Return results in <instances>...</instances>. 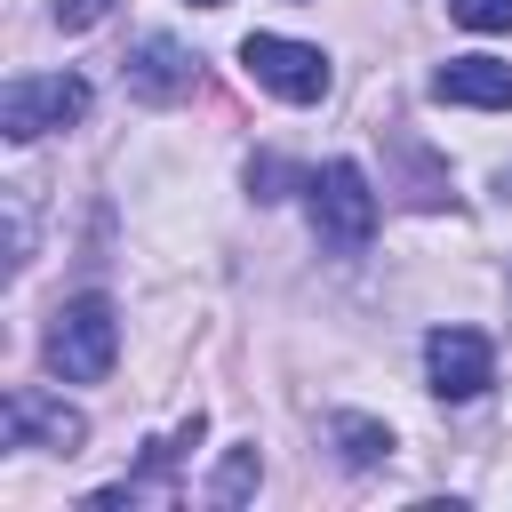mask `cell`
I'll return each instance as SVG.
<instances>
[{
    "instance_id": "1",
    "label": "cell",
    "mask_w": 512,
    "mask_h": 512,
    "mask_svg": "<svg viewBox=\"0 0 512 512\" xmlns=\"http://www.w3.org/2000/svg\"><path fill=\"white\" fill-rule=\"evenodd\" d=\"M112 360H120V312L104 296L56 304V320H48V368L64 384H96V376H112Z\"/></svg>"
},
{
    "instance_id": "2",
    "label": "cell",
    "mask_w": 512,
    "mask_h": 512,
    "mask_svg": "<svg viewBox=\"0 0 512 512\" xmlns=\"http://www.w3.org/2000/svg\"><path fill=\"white\" fill-rule=\"evenodd\" d=\"M304 192H312V232H320V248L360 256V248H368V232H376V192H368L360 160H328Z\"/></svg>"
},
{
    "instance_id": "3",
    "label": "cell",
    "mask_w": 512,
    "mask_h": 512,
    "mask_svg": "<svg viewBox=\"0 0 512 512\" xmlns=\"http://www.w3.org/2000/svg\"><path fill=\"white\" fill-rule=\"evenodd\" d=\"M80 112H88V80L80 72H32V80H8V96H0V128L16 144L48 136V128H72Z\"/></svg>"
},
{
    "instance_id": "4",
    "label": "cell",
    "mask_w": 512,
    "mask_h": 512,
    "mask_svg": "<svg viewBox=\"0 0 512 512\" xmlns=\"http://www.w3.org/2000/svg\"><path fill=\"white\" fill-rule=\"evenodd\" d=\"M240 64H248L256 88H272V96H288V104H320V96H328V56L304 48V40L248 32V40H240Z\"/></svg>"
},
{
    "instance_id": "5",
    "label": "cell",
    "mask_w": 512,
    "mask_h": 512,
    "mask_svg": "<svg viewBox=\"0 0 512 512\" xmlns=\"http://www.w3.org/2000/svg\"><path fill=\"white\" fill-rule=\"evenodd\" d=\"M424 368H432V392L440 400H480L496 384V352L480 328H432L424 336Z\"/></svg>"
},
{
    "instance_id": "6",
    "label": "cell",
    "mask_w": 512,
    "mask_h": 512,
    "mask_svg": "<svg viewBox=\"0 0 512 512\" xmlns=\"http://www.w3.org/2000/svg\"><path fill=\"white\" fill-rule=\"evenodd\" d=\"M0 440H8V448H64V456H72V448L88 440V424H80L64 400H48V392L24 384V392H8V408H0Z\"/></svg>"
},
{
    "instance_id": "7",
    "label": "cell",
    "mask_w": 512,
    "mask_h": 512,
    "mask_svg": "<svg viewBox=\"0 0 512 512\" xmlns=\"http://www.w3.org/2000/svg\"><path fill=\"white\" fill-rule=\"evenodd\" d=\"M120 80H128V96H144V104H176V96L192 88V56H184L168 32H144V40L120 56Z\"/></svg>"
},
{
    "instance_id": "8",
    "label": "cell",
    "mask_w": 512,
    "mask_h": 512,
    "mask_svg": "<svg viewBox=\"0 0 512 512\" xmlns=\"http://www.w3.org/2000/svg\"><path fill=\"white\" fill-rule=\"evenodd\" d=\"M432 96H440V104L504 112V104H512V64H496V56H448V64L432 72Z\"/></svg>"
},
{
    "instance_id": "9",
    "label": "cell",
    "mask_w": 512,
    "mask_h": 512,
    "mask_svg": "<svg viewBox=\"0 0 512 512\" xmlns=\"http://www.w3.org/2000/svg\"><path fill=\"white\" fill-rule=\"evenodd\" d=\"M336 448H344V464H376V456H392V432L376 416H336Z\"/></svg>"
},
{
    "instance_id": "10",
    "label": "cell",
    "mask_w": 512,
    "mask_h": 512,
    "mask_svg": "<svg viewBox=\"0 0 512 512\" xmlns=\"http://www.w3.org/2000/svg\"><path fill=\"white\" fill-rule=\"evenodd\" d=\"M248 488H256V448H232V456H224V472L208 480V496H216V504H240Z\"/></svg>"
},
{
    "instance_id": "11",
    "label": "cell",
    "mask_w": 512,
    "mask_h": 512,
    "mask_svg": "<svg viewBox=\"0 0 512 512\" xmlns=\"http://www.w3.org/2000/svg\"><path fill=\"white\" fill-rule=\"evenodd\" d=\"M448 16L464 32H512V0H448Z\"/></svg>"
},
{
    "instance_id": "12",
    "label": "cell",
    "mask_w": 512,
    "mask_h": 512,
    "mask_svg": "<svg viewBox=\"0 0 512 512\" xmlns=\"http://www.w3.org/2000/svg\"><path fill=\"white\" fill-rule=\"evenodd\" d=\"M112 16V0H56V24L64 32H88V24H104Z\"/></svg>"
},
{
    "instance_id": "13",
    "label": "cell",
    "mask_w": 512,
    "mask_h": 512,
    "mask_svg": "<svg viewBox=\"0 0 512 512\" xmlns=\"http://www.w3.org/2000/svg\"><path fill=\"white\" fill-rule=\"evenodd\" d=\"M192 8H224V0H192Z\"/></svg>"
}]
</instances>
